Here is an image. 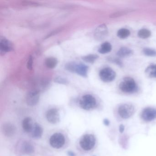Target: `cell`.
Here are the masks:
<instances>
[{
	"instance_id": "cell-26",
	"label": "cell",
	"mask_w": 156,
	"mask_h": 156,
	"mask_svg": "<svg viewBox=\"0 0 156 156\" xmlns=\"http://www.w3.org/2000/svg\"><path fill=\"white\" fill-rule=\"evenodd\" d=\"M127 11L118 12L110 15V17L112 18H117V17H120V16L125 14L126 13H127Z\"/></svg>"
},
{
	"instance_id": "cell-17",
	"label": "cell",
	"mask_w": 156,
	"mask_h": 156,
	"mask_svg": "<svg viewBox=\"0 0 156 156\" xmlns=\"http://www.w3.org/2000/svg\"><path fill=\"white\" fill-rule=\"evenodd\" d=\"M133 54V51L127 47H121L118 51L117 55L120 58L128 57Z\"/></svg>"
},
{
	"instance_id": "cell-5",
	"label": "cell",
	"mask_w": 156,
	"mask_h": 156,
	"mask_svg": "<svg viewBox=\"0 0 156 156\" xmlns=\"http://www.w3.org/2000/svg\"><path fill=\"white\" fill-rule=\"evenodd\" d=\"M118 112L119 116L124 119H128L133 116L135 112V107L131 104L125 103L119 106Z\"/></svg>"
},
{
	"instance_id": "cell-12",
	"label": "cell",
	"mask_w": 156,
	"mask_h": 156,
	"mask_svg": "<svg viewBox=\"0 0 156 156\" xmlns=\"http://www.w3.org/2000/svg\"><path fill=\"white\" fill-rule=\"evenodd\" d=\"M108 33V29L105 24H103L96 28L94 32V37L96 40H101L105 39Z\"/></svg>"
},
{
	"instance_id": "cell-15",
	"label": "cell",
	"mask_w": 156,
	"mask_h": 156,
	"mask_svg": "<svg viewBox=\"0 0 156 156\" xmlns=\"http://www.w3.org/2000/svg\"><path fill=\"white\" fill-rule=\"evenodd\" d=\"M43 133V129L42 127L38 123L34 124L33 129L31 132L32 138L36 139L40 138L42 137Z\"/></svg>"
},
{
	"instance_id": "cell-30",
	"label": "cell",
	"mask_w": 156,
	"mask_h": 156,
	"mask_svg": "<svg viewBox=\"0 0 156 156\" xmlns=\"http://www.w3.org/2000/svg\"><path fill=\"white\" fill-rule=\"evenodd\" d=\"M104 123L106 125H109V121L107 120H104Z\"/></svg>"
},
{
	"instance_id": "cell-9",
	"label": "cell",
	"mask_w": 156,
	"mask_h": 156,
	"mask_svg": "<svg viewBox=\"0 0 156 156\" xmlns=\"http://www.w3.org/2000/svg\"><path fill=\"white\" fill-rule=\"evenodd\" d=\"M40 99L39 92L36 90L29 92L27 95L26 101L28 105L33 106L38 103Z\"/></svg>"
},
{
	"instance_id": "cell-29",
	"label": "cell",
	"mask_w": 156,
	"mask_h": 156,
	"mask_svg": "<svg viewBox=\"0 0 156 156\" xmlns=\"http://www.w3.org/2000/svg\"><path fill=\"white\" fill-rule=\"evenodd\" d=\"M68 155L69 156H75V153H73V152H71V151H69L68 152Z\"/></svg>"
},
{
	"instance_id": "cell-4",
	"label": "cell",
	"mask_w": 156,
	"mask_h": 156,
	"mask_svg": "<svg viewBox=\"0 0 156 156\" xmlns=\"http://www.w3.org/2000/svg\"><path fill=\"white\" fill-rule=\"evenodd\" d=\"M96 143L95 136L92 134H86L81 138L79 144L84 150L88 151L94 147Z\"/></svg>"
},
{
	"instance_id": "cell-22",
	"label": "cell",
	"mask_w": 156,
	"mask_h": 156,
	"mask_svg": "<svg viewBox=\"0 0 156 156\" xmlns=\"http://www.w3.org/2000/svg\"><path fill=\"white\" fill-rule=\"evenodd\" d=\"M151 35V32L147 29H142L140 30L138 33V36L142 39H147L148 38L150 37Z\"/></svg>"
},
{
	"instance_id": "cell-10",
	"label": "cell",
	"mask_w": 156,
	"mask_h": 156,
	"mask_svg": "<svg viewBox=\"0 0 156 156\" xmlns=\"http://www.w3.org/2000/svg\"><path fill=\"white\" fill-rule=\"evenodd\" d=\"M142 119L146 122L153 121L156 118V109L147 108L144 109L141 114Z\"/></svg>"
},
{
	"instance_id": "cell-21",
	"label": "cell",
	"mask_w": 156,
	"mask_h": 156,
	"mask_svg": "<svg viewBox=\"0 0 156 156\" xmlns=\"http://www.w3.org/2000/svg\"><path fill=\"white\" fill-rule=\"evenodd\" d=\"M131 34V32L127 29H121L118 30L117 36L120 39H126Z\"/></svg>"
},
{
	"instance_id": "cell-16",
	"label": "cell",
	"mask_w": 156,
	"mask_h": 156,
	"mask_svg": "<svg viewBox=\"0 0 156 156\" xmlns=\"http://www.w3.org/2000/svg\"><path fill=\"white\" fill-rule=\"evenodd\" d=\"M34 125L33 121L31 118L26 117L23 121V128L27 133H31L33 129Z\"/></svg>"
},
{
	"instance_id": "cell-18",
	"label": "cell",
	"mask_w": 156,
	"mask_h": 156,
	"mask_svg": "<svg viewBox=\"0 0 156 156\" xmlns=\"http://www.w3.org/2000/svg\"><path fill=\"white\" fill-rule=\"evenodd\" d=\"M146 76L151 78H156V64L151 65L145 70Z\"/></svg>"
},
{
	"instance_id": "cell-6",
	"label": "cell",
	"mask_w": 156,
	"mask_h": 156,
	"mask_svg": "<svg viewBox=\"0 0 156 156\" xmlns=\"http://www.w3.org/2000/svg\"><path fill=\"white\" fill-rule=\"evenodd\" d=\"M50 143L54 148H61L65 144V136L61 133H54L50 138Z\"/></svg>"
},
{
	"instance_id": "cell-11",
	"label": "cell",
	"mask_w": 156,
	"mask_h": 156,
	"mask_svg": "<svg viewBox=\"0 0 156 156\" xmlns=\"http://www.w3.org/2000/svg\"><path fill=\"white\" fill-rule=\"evenodd\" d=\"M46 118L48 121L52 124L58 123L60 119L58 110L55 108L50 109L46 112Z\"/></svg>"
},
{
	"instance_id": "cell-23",
	"label": "cell",
	"mask_w": 156,
	"mask_h": 156,
	"mask_svg": "<svg viewBox=\"0 0 156 156\" xmlns=\"http://www.w3.org/2000/svg\"><path fill=\"white\" fill-rule=\"evenodd\" d=\"M99 58V56L97 55L94 54H91L86 56H84L83 57V60L85 62L89 63H93L95 61Z\"/></svg>"
},
{
	"instance_id": "cell-20",
	"label": "cell",
	"mask_w": 156,
	"mask_h": 156,
	"mask_svg": "<svg viewBox=\"0 0 156 156\" xmlns=\"http://www.w3.org/2000/svg\"><path fill=\"white\" fill-rule=\"evenodd\" d=\"M58 61L57 59L54 57H49L46 58L45 61V65L48 68L53 69L57 65Z\"/></svg>"
},
{
	"instance_id": "cell-8",
	"label": "cell",
	"mask_w": 156,
	"mask_h": 156,
	"mask_svg": "<svg viewBox=\"0 0 156 156\" xmlns=\"http://www.w3.org/2000/svg\"><path fill=\"white\" fill-rule=\"evenodd\" d=\"M1 132L5 136L11 138L14 136L17 132V129L11 123H4L1 127Z\"/></svg>"
},
{
	"instance_id": "cell-27",
	"label": "cell",
	"mask_w": 156,
	"mask_h": 156,
	"mask_svg": "<svg viewBox=\"0 0 156 156\" xmlns=\"http://www.w3.org/2000/svg\"><path fill=\"white\" fill-rule=\"evenodd\" d=\"M32 66H33V58L32 56H30L28 59V62H27V67L28 69L31 70L32 69Z\"/></svg>"
},
{
	"instance_id": "cell-7",
	"label": "cell",
	"mask_w": 156,
	"mask_h": 156,
	"mask_svg": "<svg viewBox=\"0 0 156 156\" xmlns=\"http://www.w3.org/2000/svg\"><path fill=\"white\" fill-rule=\"evenodd\" d=\"M99 75L101 80L105 83L111 82L116 77V72L109 67L102 69L99 72Z\"/></svg>"
},
{
	"instance_id": "cell-3",
	"label": "cell",
	"mask_w": 156,
	"mask_h": 156,
	"mask_svg": "<svg viewBox=\"0 0 156 156\" xmlns=\"http://www.w3.org/2000/svg\"><path fill=\"white\" fill-rule=\"evenodd\" d=\"M97 104L95 98L91 94L84 95L79 101V105L81 108L86 110L94 109Z\"/></svg>"
},
{
	"instance_id": "cell-1",
	"label": "cell",
	"mask_w": 156,
	"mask_h": 156,
	"mask_svg": "<svg viewBox=\"0 0 156 156\" xmlns=\"http://www.w3.org/2000/svg\"><path fill=\"white\" fill-rule=\"evenodd\" d=\"M119 88L122 92L126 94H133L138 90L135 81L131 77L124 78L119 85Z\"/></svg>"
},
{
	"instance_id": "cell-25",
	"label": "cell",
	"mask_w": 156,
	"mask_h": 156,
	"mask_svg": "<svg viewBox=\"0 0 156 156\" xmlns=\"http://www.w3.org/2000/svg\"><path fill=\"white\" fill-rule=\"evenodd\" d=\"M55 81L58 83L66 84L68 83V81L66 79L61 77H57L55 79Z\"/></svg>"
},
{
	"instance_id": "cell-28",
	"label": "cell",
	"mask_w": 156,
	"mask_h": 156,
	"mask_svg": "<svg viewBox=\"0 0 156 156\" xmlns=\"http://www.w3.org/2000/svg\"><path fill=\"white\" fill-rule=\"evenodd\" d=\"M114 62L116 63V64L119 65L120 66H122V63L120 60L118 58H114L113 60Z\"/></svg>"
},
{
	"instance_id": "cell-13",
	"label": "cell",
	"mask_w": 156,
	"mask_h": 156,
	"mask_svg": "<svg viewBox=\"0 0 156 156\" xmlns=\"http://www.w3.org/2000/svg\"><path fill=\"white\" fill-rule=\"evenodd\" d=\"M13 49V45L10 41L6 38H2L0 41V51L1 53L5 54L8 52L11 51Z\"/></svg>"
},
{
	"instance_id": "cell-2",
	"label": "cell",
	"mask_w": 156,
	"mask_h": 156,
	"mask_svg": "<svg viewBox=\"0 0 156 156\" xmlns=\"http://www.w3.org/2000/svg\"><path fill=\"white\" fill-rule=\"evenodd\" d=\"M65 67L69 72L76 73L83 77H86L88 76V67L84 64H76L74 62L68 63L66 65Z\"/></svg>"
},
{
	"instance_id": "cell-24",
	"label": "cell",
	"mask_w": 156,
	"mask_h": 156,
	"mask_svg": "<svg viewBox=\"0 0 156 156\" xmlns=\"http://www.w3.org/2000/svg\"><path fill=\"white\" fill-rule=\"evenodd\" d=\"M143 53L146 56L150 57L156 56V51L150 48H144L143 50Z\"/></svg>"
},
{
	"instance_id": "cell-14",
	"label": "cell",
	"mask_w": 156,
	"mask_h": 156,
	"mask_svg": "<svg viewBox=\"0 0 156 156\" xmlns=\"http://www.w3.org/2000/svg\"><path fill=\"white\" fill-rule=\"evenodd\" d=\"M20 151L23 154L30 155L34 153V147L30 142L24 141L21 144Z\"/></svg>"
},
{
	"instance_id": "cell-19",
	"label": "cell",
	"mask_w": 156,
	"mask_h": 156,
	"mask_svg": "<svg viewBox=\"0 0 156 156\" xmlns=\"http://www.w3.org/2000/svg\"><path fill=\"white\" fill-rule=\"evenodd\" d=\"M112 50V45L109 42L103 43L99 49V52L101 54H104L109 53Z\"/></svg>"
}]
</instances>
